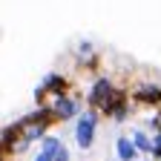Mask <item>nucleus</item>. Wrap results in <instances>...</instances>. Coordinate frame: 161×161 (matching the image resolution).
<instances>
[{
  "instance_id": "nucleus-10",
  "label": "nucleus",
  "mask_w": 161,
  "mask_h": 161,
  "mask_svg": "<svg viewBox=\"0 0 161 161\" xmlns=\"http://www.w3.org/2000/svg\"><path fill=\"white\" fill-rule=\"evenodd\" d=\"M46 95H49V92H46V86L40 84V86L35 89V104H43V101H46Z\"/></svg>"
},
{
  "instance_id": "nucleus-5",
  "label": "nucleus",
  "mask_w": 161,
  "mask_h": 161,
  "mask_svg": "<svg viewBox=\"0 0 161 161\" xmlns=\"http://www.w3.org/2000/svg\"><path fill=\"white\" fill-rule=\"evenodd\" d=\"M43 86H46V92L52 95V98H60V95H69L72 89H69V78L64 75V72H49L46 78H43Z\"/></svg>"
},
{
  "instance_id": "nucleus-7",
  "label": "nucleus",
  "mask_w": 161,
  "mask_h": 161,
  "mask_svg": "<svg viewBox=\"0 0 161 161\" xmlns=\"http://www.w3.org/2000/svg\"><path fill=\"white\" fill-rule=\"evenodd\" d=\"M115 155H118V161H138L141 150L135 147L132 135H121V138H115Z\"/></svg>"
},
{
  "instance_id": "nucleus-4",
  "label": "nucleus",
  "mask_w": 161,
  "mask_h": 161,
  "mask_svg": "<svg viewBox=\"0 0 161 161\" xmlns=\"http://www.w3.org/2000/svg\"><path fill=\"white\" fill-rule=\"evenodd\" d=\"M132 101L141 107H161V84H141L132 92Z\"/></svg>"
},
{
  "instance_id": "nucleus-8",
  "label": "nucleus",
  "mask_w": 161,
  "mask_h": 161,
  "mask_svg": "<svg viewBox=\"0 0 161 161\" xmlns=\"http://www.w3.org/2000/svg\"><path fill=\"white\" fill-rule=\"evenodd\" d=\"M132 141H135V147H138L141 153H150V155H153V147H155L153 135H147L144 130H132Z\"/></svg>"
},
{
  "instance_id": "nucleus-1",
  "label": "nucleus",
  "mask_w": 161,
  "mask_h": 161,
  "mask_svg": "<svg viewBox=\"0 0 161 161\" xmlns=\"http://www.w3.org/2000/svg\"><path fill=\"white\" fill-rule=\"evenodd\" d=\"M95 130H98V109L89 107L84 115L75 118V144L84 153L92 150V144H95Z\"/></svg>"
},
{
  "instance_id": "nucleus-2",
  "label": "nucleus",
  "mask_w": 161,
  "mask_h": 161,
  "mask_svg": "<svg viewBox=\"0 0 161 161\" xmlns=\"http://www.w3.org/2000/svg\"><path fill=\"white\" fill-rule=\"evenodd\" d=\"M115 84H112V78L109 75H101V78H95V84L89 86V95H86V101H89V107L92 109H104L107 104H109V98L115 95Z\"/></svg>"
},
{
  "instance_id": "nucleus-12",
  "label": "nucleus",
  "mask_w": 161,
  "mask_h": 161,
  "mask_svg": "<svg viewBox=\"0 0 161 161\" xmlns=\"http://www.w3.org/2000/svg\"><path fill=\"white\" fill-rule=\"evenodd\" d=\"M35 161H55V155H52V153H46V150H40V153L35 155Z\"/></svg>"
},
{
  "instance_id": "nucleus-13",
  "label": "nucleus",
  "mask_w": 161,
  "mask_h": 161,
  "mask_svg": "<svg viewBox=\"0 0 161 161\" xmlns=\"http://www.w3.org/2000/svg\"><path fill=\"white\" fill-rule=\"evenodd\" d=\"M153 141H155V147H161V130H155V135H153Z\"/></svg>"
},
{
  "instance_id": "nucleus-6",
  "label": "nucleus",
  "mask_w": 161,
  "mask_h": 161,
  "mask_svg": "<svg viewBox=\"0 0 161 161\" xmlns=\"http://www.w3.org/2000/svg\"><path fill=\"white\" fill-rule=\"evenodd\" d=\"M52 107H55V112H58L60 121H72V118L80 115V112H78V98H72V95H60V98H55Z\"/></svg>"
},
{
  "instance_id": "nucleus-11",
  "label": "nucleus",
  "mask_w": 161,
  "mask_h": 161,
  "mask_svg": "<svg viewBox=\"0 0 161 161\" xmlns=\"http://www.w3.org/2000/svg\"><path fill=\"white\" fill-rule=\"evenodd\" d=\"M55 161H69V150H66V144H60V150L55 153Z\"/></svg>"
},
{
  "instance_id": "nucleus-9",
  "label": "nucleus",
  "mask_w": 161,
  "mask_h": 161,
  "mask_svg": "<svg viewBox=\"0 0 161 161\" xmlns=\"http://www.w3.org/2000/svg\"><path fill=\"white\" fill-rule=\"evenodd\" d=\"M40 144H43L40 150H46V153H52V155H55V153L60 150V144H64V141H60V138H55V135H46L43 141H40Z\"/></svg>"
},
{
  "instance_id": "nucleus-3",
  "label": "nucleus",
  "mask_w": 161,
  "mask_h": 161,
  "mask_svg": "<svg viewBox=\"0 0 161 161\" xmlns=\"http://www.w3.org/2000/svg\"><path fill=\"white\" fill-rule=\"evenodd\" d=\"M130 98H132V95H130L124 86H118L115 95L109 98V104L101 109V115H107V118L118 121V124H121V121H127V115H130Z\"/></svg>"
}]
</instances>
